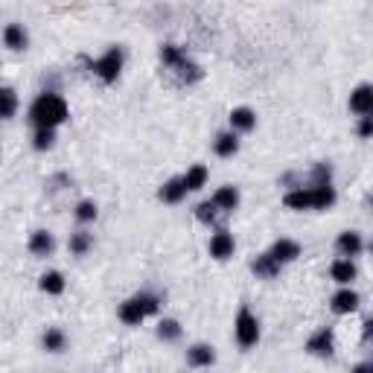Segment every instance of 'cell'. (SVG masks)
Returning a JSON list of instances; mask_svg holds the SVG:
<instances>
[{
    "label": "cell",
    "instance_id": "32",
    "mask_svg": "<svg viewBox=\"0 0 373 373\" xmlns=\"http://www.w3.org/2000/svg\"><path fill=\"white\" fill-rule=\"evenodd\" d=\"M356 135H359L362 140H370L373 137V114H367V117L359 120V125H356Z\"/></svg>",
    "mask_w": 373,
    "mask_h": 373
},
{
    "label": "cell",
    "instance_id": "28",
    "mask_svg": "<svg viewBox=\"0 0 373 373\" xmlns=\"http://www.w3.org/2000/svg\"><path fill=\"white\" fill-rule=\"evenodd\" d=\"M53 143H56V128H36V137H32V146H36L38 152L53 149Z\"/></svg>",
    "mask_w": 373,
    "mask_h": 373
},
{
    "label": "cell",
    "instance_id": "33",
    "mask_svg": "<svg viewBox=\"0 0 373 373\" xmlns=\"http://www.w3.org/2000/svg\"><path fill=\"white\" fill-rule=\"evenodd\" d=\"M362 338L365 342H373V318L365 321V327H362Z\"/></svg>",
    "mask_w": 373,
    "mask_h": 373
},
{
    "label": "cell",
    "instance_id": "8",
    "mask_svg": "<svg viewBox=\"0 0 373 373\" xmlns=\"http://www.w3.org/2000/svg\"><path fill=\"white\" fill-rule=\"evenodd\" d=\"M210 257L219 259V263H224V259H231L234 257V248H236V242L228 231H216L213 236H210Z\"/></svg>",
    "mask_w": 373,
    "mask_h": 373
},
{
    "label": "cell",
    "instance_id": "36",
    "mask_svg": "<svg viewBox=\"0 0 373 373\" xmlns=\"http://www.w3.org/2000/svg\"><path fill=\"white\" fill-rule=\"evenodd\" d=\"M367 204H373V196H367Z\"/></svg>",
    "mask_w": 373,
    "mask_h": 373
},
{
    "label": "cell",
    "instance_id": "6",
    "mask_svg": "<svg viewBox=\"0 0 373 373\" xmlns=\"http://www.w3.org/2000/svg\"><path fill=\"white\" fill-rule=\"evenodd\" d=\"M306 350H310L312 356H321V359H330V356L335 353V335L330 327H321L318 333L310 335V342H306Z\"/></svg>",
    "mask_w": 373,
    "mask_h": 373
},
{
    "label": "cell",
    "instance_id": "34",
    "mask_svg": "<svg viewBox=\"0 0 373 373\" xmlns=\"http://www.w3.org/2000/svg\"><path fill=\"white\" fill-rule=\"evenodd\" d=\"M353 370H356V373H365V370H373V359H370V362H362V365H356Z\"/></svg>",
    "mask_w": 373,
    "mask_h": 373
},
{
    "label": "cell",
    "instance_id": "2",
    "mask_svg": "<svg viewBox=\"0 0 373 373\" xmlns=\"http://www.w3.org/2000/svg\"><path fill=\"white\" fill-rule=\"evenodd\" d=\"M160 310V295L155 291H137L120 306V321L125 327H140V323Z\"/></svg>",
    "mask_w": 373,
    "mask_h": 373
},
{
    "label": "cell",
    "instance_id": "15",
    "mask_svg": "<svg viewBox=\"0 0 373 373\" xmlns=\"http://www.w3.org/2000/svg\"><path fill=\"white\" fill-rule=\"evenodd\" d=\"M335 248H338V254H342V257H350V259H353V257L362 254L365 242H362V236L356 234V231H344V234H338Z\"/></svg>",
    "mask_w": 373,
    "mask_h": 373
},
{
    "label": "cell",
    "instance_id": "14",
    "mask_svg": "<svg viewBox=\"0 0 373 373\" xmlns=\"http://www.w3.org/2000/svg\"><path fill=\"white\" fill-rule=\"evenodd\" d=\"M312 187V210H327L335 204V187L333 181H318V184H310Z\"/></svg>",
    "mask_w": 373,
    "mask_h": 373
},
{
    "label": "cell",
    "instance_id": "7",
    "mask_svg": "<svg viewBox=\"0 0 373 373\" xmlns=\"http://www.w3.org/2000/svg\"><path fill=\"white\" fill-rule=\"evenodd\" d=\"M330 310H333L335 315H350V312L359 310V295H356L350 286H342V289H338L335 295L330 298Z\"/></svg>",
    "mask_w": 373,
    "mask_h": 373
},
{
    "label": "cell",
    "instance_id": "13",
    "mask_svg": "<svg viewBox=\"0 0 373 373\" xmlns=\"http://www.w3.org/2000/svg\"><path fill=\"white\" fill-rule=\"evenodd\" d=\"M29 254L32 257H50L53 251H56V239H53V234L50 231H36L29 236Z\"/></svg>",
    "mask_w": 373,
    "mask_h": 373
},
{
    "label": "cell",
    "instance_id": "4",
    "mask_svg": "<svg viewBox=\"0 0 373 373\" xmlns=\"http://www.w3.org/2000/svg\"><path fill=\"white\" fill-rule=\"evenodd\" d=\"M123 61H125L123 47H108V50H105L100 59L91 61V73H93V76H100L105 85H111V82H117V79H120Z\"/></svg>",
    "mask_w": 373,
    "mask_h": 373
},
{
    "label": "cell",
    "instance_id": "20",
    "mask_svg": "<svg viewBox=\"0 0 373 373\" xmlns=\"http://www.w3.org/2000/svg\"><path fill=\"white\" fill-rule=\"evenodd\" d=\"M330 277L338 283V286H350L356 280V266H353V259L344 257V259H335L333 268H330Z\"/></svg>",
    "mask_w": 373,
    "mask_h": 373
},
{
    "label": "cell",
    "instance_id": "27",
    "mask_svg": "<svg viewBox=\"0 0 373 373\" xmlns=\"http://www.w3.org/2000/svg\"><path fill=\"white\" fill-rule=\"evenodd\" d=\"M91 245H93V236L91 234H85V231L70 234V254L73 257H85L91 251Z\"/></svg>",
    "mask_w": 373,
    "mask_h": 373
},
{
    "label": "cell",
    "instance_id": "29",
    "mask_svg": "<svg viewBox=\"0 0 373 373\" xmlns=\"http://www.w3.org/2000/svg\"><path fill=\"white\" fill-rule=\"evenodd\" d=\"M216 216H219V204H216L213 199H210V201H201V204L196 207V219H199L201 224H213Z\"/></svg>",
    "mask_w": 373,
    "mask_h": 373
},
{
    "label": "cell",
    "instance_id": "31",
    "mask_svg": "<svg viewBox=\"0 0 373 373\" xmlns=\"http://www.w3.org/2000/svg\"><path fill=\"white\" fill-rule=\"evenodd\" d=\"M76 219H79V222H85V224L93 222V219H96V204H93L91 199L79 201V204H76Z\"/></svg>",
    "mask_w": 373,
    "mask_h": 373
},
{
    "label": "cell",
    "instance_id": "19",
    "mask_svg": "<svg viewBox=\"0 0 373 373\" xmlns=\"http://www.w3.org/2000/svg\"><path fill=\"white\" fill-rule=\"evenodd\" d=\"M213 152H216L219 158H234V155L239 152V137H236L234 128H231V132H219V135H216Z\"/></svg>",
    "mask_w": 373,
    "mask_h": 373
},
{
    "label": "cell",
    "instance_id": "35",
    "mask_svg": "<svg viewBox=\"0 0 373 373\" xmlns=\"http://www.w3.org/2000/svg\"><path fill=\"white\" fill-rule=\"evenodd\" d=\"M367 251H370V257H373V242H370V245H367Z\"/></svg>",
    "mask_w": 373,
    "mask_h": 373
},
{
    "label": "cell",
    "instance_id": "11",
    "mask_svg": "<svg viewBox=\"0 0 373 373\" xmlns=\"http://www.w3.org/2000/svg\"><path fill=\"white\" fill-rule=\"evenodd\" d=\"M268 254L277 259L280 266H286V263H295V259L300 257V245H298L295 239H277V242H274V245L268 248Z\"/></svg>",
    "mask_w": 373,
    "mask_h": 373
},
{
    "label": "cell",
    "instance_id": "18",
    "mask_svg": "<svg viewBox=\"0 0 373 373\" xmlns=\"http://www.w3.org/2000/svg\"><path fill=\"white\" fill-rule=\"evenodd\" d=\"M3 44L9 47V50H15V53L26 50V44H29L26 29H24L21 24H6V29H3Z\"/></svg>",
    "mask_w": 373,
    "mask_h": 373
},
{
    "label": "cell",
    "instance_id": "26",
    "mask_svg": "<svg viewBox=\"0 0 373 373\" xmlns=\"http://www.w3.org/2000/svg\"><path fill=\"white\" fill-rule=\"evenodd\" d=\"M158 338L160 342H178V338H181V323L175 318H164L158 323Z\"/></svg>",
    "mask_w": 373,
    "mask_h": 373
},
{
    "label": "cell",
    "instance_id": "30",
    "mask_svg": "<svg viewBox=\"0 0 373 373\" xmlns=\"http://www.w3.org/2000/svg\"><path fill=\"white\" fill-rule=\"evenodd\" d=\"M0 100H3V120H12L15 111H18V93H15V88L0 91Z\"/></svg>",
    "mask_w": 373,
    "mask_h": 373
},
{
    "label": "cell",
    "instance_id": "12",
    "mask_svg": "<svg viewBox=\"0 0 373 373\" xmlns=\"http://www.w3.org/2000/svg\"><path fill=\"white\" fill-rule=\"evenodd\" d=\"M280 268H283V266H280L277 259H274L268 251L251 259V271L257 274V277H263V280H271V277H277V274H280Z\"/></svg>",
    "mask_w": 373,
    "mask_h": 373
},
{
    "label": "cell",
    "instance_id": "16",
    "mask_svg": "<svg viewBox=\"0 0 373 373\" xmlns=\"http://www.w3.org/2000/svg\"><path fill=\"white\" fill-rule=\"evenodd\" d=\"M283 204L289 210H312V187H295L283 196Z\"/></svg>",
    "mask_w": 373,
    "mask_h": 373
},
{
    "label": "cell",
    "instance_id": "22",
    "mask_svg": "<svg viewBox=\"0 0 373 373\" xmlns=\"http://www.w3.org/2000/svg\"><path fill=\"white\" fill-rule=\"evenodd\" d=\"M213 201L219 204V210H236L239 207V190L234 187V184H224V187H219L216 192H213Z\"/></svg>",
    "mask_w": 373,
    "mask_h": 373
},
{
    "label": "cell",
    "instance_id": "3",
    "mask_svg": "<svg viewBox=\"0 0 373 373\" xmlns=\"http://www.w3.org/2000/svg\"><path fill=\"white\" fill-rule=\"evenodd\" d=\"M160 61H164V68H169L187 85H192V82H199L201 79V68L196 61H190V56L178 44H164L160 47Z\"/></svg>",
    "mask_w": 373,
    "mask_h": 373
},
{
    "label": "cell",
    "instance_id": "17",
    "mask_svg": "<svg viewBox=\"0 0 373 373\" xmlns=\"http://www.w3.org/2000/svg\"><path fill=\"white\" fill-rule=\"evenodd\" d=\"M216 362V350L210 344H192L187 350V365L190 367H210Z\"/></svg>",
    "mask_w": 373,
    "mask_h": 373
},
{
    "label": "cell",
    "instance_id": "25",
    "mask_svg": "<svg viewBox=\"0 0 373 373\" xmlns=\"http://www.w3.org/2000/svg\"><path fill=\"white\" fill-rule=\"evenodd\" d=\"M38 286H41V291H47V295H61V291H64L61 271H47V274H41Z\"/></svg>",
    "mask_w": 373,
    "mask_h": 373
},
{
    "label": "cell",
    "instance_id": "5",
    "mask_svg": "<svg viewBox=\"0 0 373 373\" xmlns=\"http://www.w3.org/2000/svg\"><path fill=\"white\" fill-rule=\"evenodd\" d=\"M234 335L242 350H251L257 342H259V321L257 315L248 310V306H242L236 312V321H234Z\"/></svg>",
    "mask_w": 373,
    "mask_h": 373
},
{
    "label": "cell",
    "instance_id": "1",
    "mask_svg": "<svg viewBox=\"0 0 373 373\" xmlns=\"http://www.w3.org/2000/svg\"><path fill=\"white\" fill-rule=\"evenodd\" d=\"M68 117H70L68 102H64V96H59L53 91H44L41 96H36V102L29 105V123L36 128H56Z\"/></svg>",
    "mask_w": 373,
    "mask_h": 373
},
{
    "label": "cell",
    "instance_id": "9",
    "mask_svg": "<svg viewBox=\"0 0 373 373\" xmlns=\"http://www.w3.org/2000/svg\"><path fill=\"white\" fill-rule=\"evenodd\" d=\"M350 111H356L359 117L373 114V85H359L350 93Z\"/></svg>",
    "mask_w": 373,
    "mask_h": 373
},
{
    "label": "cell",
    "instance_id": "21",
    "mask_svg": "<svg viewBox=\"0 0 373 373\" xmlns=\"http://www.w3.org/2000/svg\"><path fill=\"white\" fill-rule=\"evenodd\" d=\"M254 125H257V114L251 108L239 105V108L231 111V128L234 132H254Z\"/></svg>",
    "mask_w": 373,
    "mask_h": 373
},
{
    "label": "cell",
    "instance_id": "23",
    "mask_svg": "<svg viewBox=\"0 0 373 373\" xmlns=\"http://www.w3.org/2000/svg\"><path fill=\"white\" fill-rule=\"evenodd\" d=\"M41 344H44V350H47V353H61L64 347H68V335H64L59 327H50V330L44 333Z\"/></svg>",
    "mask_w": 373,
    "mask_h": 373
},
{
    "label": "cell",
    "instance_id": "24",
    "mask_svg": "<svg viewBox=\"0 0 373 373\" xmlns=\"http://www.w3.org/2000/svg\"><path fill=\"white\" fill-rule=\"evenodd\" d=\"M184 184H187V190H190V192L201 190V187L207 184V167H204V164L190 167V169H187V175H184Z\"/></svg>",
    "mask_w": 373,
    "mask_h": 373
},
{
    "label": "cell",
    "instance_id": "10",
    "mask_svg": "<svg viewBox=\"0 0 373 373\" xmlns=\"http://www.w3.org/2000/svg\"><path fill=\"white\" fill-rule=\"evenodd\" d=\"M187 192H190V190H187L184 175H181V178H169V181L158 190V199L164 201V204H181Z\"/></svg>",
    "mask_w": 373,
    "mask_h": 373
}]
</instances>
